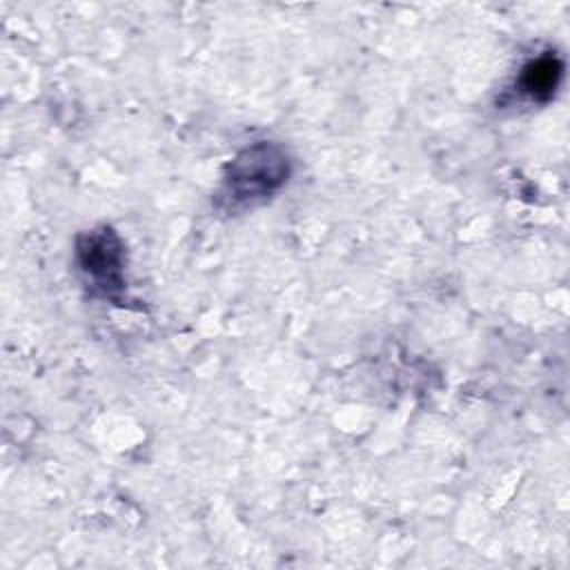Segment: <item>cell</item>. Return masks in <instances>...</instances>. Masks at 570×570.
<instances>
[{"instance_id":"6da1fadb","label":"cell","mask_w":570,"mask_h":570,"mask_svg":"<svg viewBox=\"0 0 570 570\" xmlns=\"http://www.w3.org/2000/svg\"><path fill=\"white\" fill-rule=\"evenodd\" d=\"M287 174L289 165L285 154L274 145L261 142L232 160L227 191L243 203L265 198L287 180Z\"/></svg>"},{"instance_id":"3957f363","label":"cell","mask_w":570,"mask_h":570,"mask_svg":"<svg viewBox=\"0 0 570 570\" xmlns=\"http://www.w3.org/2000/svg\"><path fill=\"white\" fill-rule=\"evenodd\" d=\"M561 62L554 56H541L532 60L521 73V91L528 94L532 100H548L561 78Z\"/></svg>"},{"instance_id":"7a4b0ae2","label":"cell","mask_w":570,"mask_h":570,"mask_svg":"<svg viewBox=\"0 0 570 570\" xmlns=\"http://www.w3.org/2000/svg\"><path fill=\"white\" fill-rule=\"evenodd\" d=\"M78 256L82 269L100 285L105 292L120 287L122 247L111 229H100L85 236L78 245Z\"/></svg>"}]
</instances>
